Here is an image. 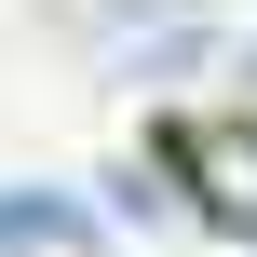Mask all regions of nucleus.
I'll return each instance as SVG.
<instances>
[{
    "label": "nucleus",
    "instance_id": "obj_1",
    "mask_svg": "<svg viewBox=\"0 0 257 257\" xmlns=\"http://www.w3.org/2000/svg\"><path fill=\"white\" fill-rule=\"evenodd\" d=\"M41 244H81V217H68V203H27V190H0V257H41Z\"/></svg>",
    "mask_w": 257,
    "mask_h": 257
}]
</instances>
